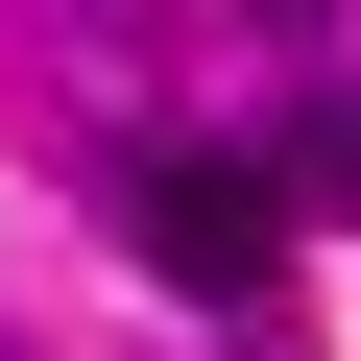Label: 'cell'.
Masks as SVG:
<instances>
[{
  "label": "cell",
  "mask_w": 361,
  "mask_h": 361,
  "mask_svg": "<svg viewBox=\"0 0 361 361\" xmlns=\"http://www.w3.org/2000/svg\"><path fill=\"white\" fill-rule=\"evenodd\" d=\"M121 241H145V289H193V313H265L289 289V193L241 145H145L121 169Z\"/></svg>",
  "instance_id": "1"
},
{
  "label": "cell",
  "mask_w": 361,
  "mask_h": 361,
  "mask_svg": "<svg viewBox=\"0 0 361 361\" xmlns=\"http://www.w3.org/2000/svg\"><path fill=\"white\" fill-rule=\"evenodd\" d=\"M265 193H313V217H361V97H313V121H289V169H265Z\"/></svg>",
  "instance_id": "2"
}]
</instances>
